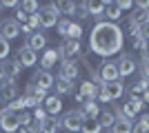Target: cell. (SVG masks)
Instances as JSON below:
<instances>
[{
  "label": "cell",
  "mask_w": 149,
  "mask_h": 133,
  "mask_svg": "<svg viewBox=\"0 0 149 133\" xmlns=\"http://www.w3.org/2000/svg\"><path fill=\"white\" fill-rule=\"evenodd\" d=\"M38 9H40V5H38L36 0H25V2H20V11H22V13H29V16H33Z\"/></svg>",
  "instance_id": "obj_29"
},
{
  "label": "cell",
  "mask_w": 149,
  "mask_h": 133,
  "mask_svg": "<svg viewBox=\"0 0 149 133\" xmlns=\"http://www.w3.org/2000/svg\"><path fill=\"white\" fill-rule=\"evenodd\" d=\"M80 36H82V27L78 25V22H74V20H71L69 31H67V36H65V38H67V40H80Z\"/></svg>",
  "instance_id": "obj_28"
},
{
  "label": "cell",
  "mask_w": 149,
  "mask_h": 133,
  "mask_svg": "<svg viewBox=\"0 0 149 133\" xmlns=\"http://www.w3.org/2000/svg\"><path fill=\"white\" fill-rule=\"evenodd\" d=\"M105 20L107 22H113L116 25V20H120V16H123V11H120L118 2H105Z\"/></svg>",
  "instance_id": "obj_15"
},
{
  "label": "cell",
  "mask_w": 149,
  "mask_h": 133,
  "mask_svg": "<svg viewBox=\"0 0 149 133\" xmlns=\"http://www.w3.org/2000/svg\"><path fill=\"white\" fill-rule=\"evenodd\" d=\"M27 18H29L27 13H22V11H16V22H18V25H22V22H25Z\"/></svg>",
  "instance_id": "obj_41"
},
{
  "label": "cell",
  "mask_w": 149,
  "mask_h": 133,
  "mask_svg": "<svg viewBox=\"0 0 149 133\" xmlns=\"http://www.w3.org/2000/svg\"><path fill=\"white\" fill-rule=\"evenodd\" d=\"M82 5H85V9H87L89 16L102 20V13H105V2H82Z\"/></svg>",
  "instance_id": "obj_20"
},
{
  "label": "cell",
  "mask_w": 149,
  "mask_h": 133,
  "mask_svg": "<svg viewBox=\"0 0 149 133\" xmlns=\"http://www.w3.org/2000/svg\"><path fill=\"white\" fill-rule=\"evenodd\" d=\"M9 51H11V44H9V40L0 38V62H5V60H7Z\"/></svg>",
  "instance_id": "obj_33"
},
{
  "label": "cell",
  "mask_w": 149,
  "mask_h": 133,
  "mask_svg": "<svg viewBox=\"0 0 149 133\" xmlns=\"http://www.w3.org/2000/svg\"><path fill=\"white\" fill-rule=\"evenodd\" d=\"M76 18L78 20H85V18H89V13H87V9H85V5H78V9H76Z\"/></svg>",
  "instance_id": "obj_39"
},
{
  "label": "cell",
  "mask_w": 149,
  "mask_h": 133,
  "mask_svg": "<svg viewBox=\"0 0 149 133\" xmlns=\"http://www.w3.org/2000/svg\"><path fill=\"white\" fill-rule=\"evenodd\" d=\"M25 44L29 47L31 51H42L45 47H47V36H45L42 31H33V33H29L27 36V40H25Z\"/></svg>",
  "instance_id": "obj_10"
},
{
  "label": "cell",
  "mask_w": 149,
  "mask_h": 133,
  "mask_svg": "<svg viewBox=\"0 0 149 133\" xmlns=\"http://www.w3.org/2000/svg\"><path fill=\"white\" fill-rule=\"evenodd\" d=\"M82 133H100L102 131V127H100V122L98 120H93V118H87V120L82 122Z\"/></svg>",
  "instance_id": "obj_25"
},
{
  "label": "cell",
  "mask_w": 149,
  "mask_h": 133,
  "mask_svg": "<svg viewBox=\"0 0 149 133\" xmlns=\"http://www.w3.org/2000/svg\"><path fill=\"white\" fill-rule=\"evenodd\" d=\"M22 100H25V107H38V104H40V100H36V98H31V95H25Z\"/></svg>",
  "instance_id": "obj_40"
},
{
  "label": "cell",
  "mask_w": 149,
  "mask_h": 133,
  "mask_svg": "<svg viewBox=\"0 0 149 133\" xmlns=\"http://www.w3.org/2000/svg\"><path fill=\"white\" fill-rule=\"evenodd\" d=\"M131 133H149V124H145V122H138V124H134Z\"/></svg>",
  "instance_id": "obj_38"
},
{
  "label": "cell",
  "mask_w": 149,
  "mask_h": 133,
  "mask_svg": "<svg viewBox=\"0 0 149 133\" xmlns=\"http://www.w3.org/2000/svg\"><path fill=\"white\" fill-rule=\"evenodd\" d=\"M18 62L22 64V67H33V64L38 62V53L31 51L27 44H22V47L18 49Z\"/></svg>",
  "instance_id": "obj_13"
},
{
  "label": "cell",
  "mask_w": 149,
  "mask_h": 133,
  "mask_svg": "<svg viewBox=\"0 0 149 133\" xmlns=\"http://www.w3.org/2000/svg\"><path fill=\"white\" fill-rule=\"evenodd\" d=\"M71 87H74V84L67 82V80H62V78H56V80H54V91H56L58 98H62V95H67V93H71Z\"/></svg>",
  "instance_id": "obj_22"
},
{
  "label": "cell",
  "mask_w": 149,
  "mask_h": 133,
  "mask_svg": "<svg viewBox=\"0 0 149 133\" xmlns=\"http://www.w3.org/2000/svg\"><path fill=\"white\" fill-rule=\"evenodd\" d=\"M18 98V87L13 84V80H5V82H0V102H9L16 100Z\"/></svg>",
  "instance_id": "obj_11"
},
{
  "label": "cell",
  "mask_w": 149,
  "mask_h": 133,
  "mask_svg": "<svg viewBox=\"0 0 149 133\" xmlns=\"http://www.w3.org/2000/svg\"><path fill=\"white\" fill-rule=\"evenodd\" d=\"M31 84L38 87V89H42V91H49V89L54 87V76L45 69H38L36 73L31 76Z\"/></svg>",
  "instance_id": "obj_8"
},
{
  "label": "cell",
  "mask_w": 149,
  "mask_h": 133,
  "mask_svg": "<svg viewBox=\"0 0 149 133\" xmlns=\"http://www.w3.org/2000/svg\"><path fill=\"white\" fill-rule=\"evenodd\" d=\"M20 36V25L16 22V18H2L0 20V38L13 40Z\"/></svg>",
  "instance_id": "obj_6"
},
{
  "label": "cell",
  "mask_w": 149,
  "mask_h": 133,
  "mask_svg": "<svg viewBox=\"0 0 149 133\" xmlns=\"http://www.w3.org/2000/svg\"><path fill=\"white\" fill-rule=\"evenodd\" d=\"M98 122H100V127H102V129H111L113 122H116V115H113L111 111H100Z\"/></svg>",
  "instance_id": "obj_26"
},
{
  "label": "cell",
  "mask_w": 149,
  "mask_h": 133,
  "mask_svg": "<svg viewBox=\"0 0 149 133\" xmlns=\"http://www.w3.org/2000/svg\"><path fill=\"white\" fill-rule=\"evenodd\" d=\"M131 129H134L131 120H125V118H116V122H113V127L109 129V131H111V133H131Z\"/></svg>",
  "instance_id": "obj_21"
},
{
  "label": "cell",
  "mask_w": 149,
  "mask_h": 133,
  "mask_svg": "<svg viewBox=\"0 0 149 133\" xmlns=\"http://www.w3.org/2000/svg\"><path fill=\"white\" fill-rule=\"evenodd\" d=\"M131 25H136V27H143L145 22H149V11H143V9H136V11L131 13Z\"/></svg>",
  "instance_id": "obj_24"
},
{
  "label": "cell",
  "mask_w": 149,
  "mask_h": 133,
  "mask_svg": "<svg viewBox=\"0 0 149 133\" xmlns=\"http://www.w3.org/2000/svg\"><path fill=\"white\" fill-rule=\"evenodd\" d=\"M69 25H71V20H69V18H60V20H58V25H56L58 33H60V36H67V31H69Z\"/></svg>",
  "instance_id": "obj_35"
},
{
  "label": "cell",
  "mask_w": 149,
  "mask_h": 133,
  "mask_svg": "<svg viewBox=\"0 0 149 133\" xmlns=\"http://www.w3.org/2000/svg\"><path fill=\"white\" fill-rule=\"evenodd\" d=\"M123 42H125L123 29L113 22H107V20H98L93 25V29L89 31V49L96 56H102L105 60L109 56L120 53Z\"/></svg>",
  "instance_id": "obj_1"
},
{
  "label": "cell",
  "mask_w": 149,
  "mask_h": 133,
  "mask_svg": "<svg viewBox=\"0 0 149 133\" xmlns=\"http://www.w3.org/2000/svg\"><path fill=\"white\" fill-rule=\"evenodd\" d=\"M100 91L113 102V100H118L120 95L125 93V84L118 82V80H116V82H105V84H100Z\"/></svg>",
  "instance_id": "obj_9"
},
{
  "label": "cell",
  "mask_w": 149,
  "mask_h": 133,
  "mask_svg": "<svg viewBox=\"0 0 149 133\" xmlns=\"http://www.w3.org/2000/svg\"><path fill=\"white\" fill-rule=\"evenodd\" d=\"M138 69V64H136V60L131 56H120V60H118V73H120V78H127V76H131L134 71Z\"/></svg>",
  "instance_id": "obj_12"
},
{
  "label": "cell",
  "mask_w": 149,
  "mask_h": 133,
  "mask_svg": "<svg viewBox=\"0 0 149 133\" xmlns=\"http://www.w3.org/2000/svg\"><path fill=\"white\" fill-rule=\"evenodd\" d=\"M143 107H145L143 98H136V95H131V109H134V111H140Z\"/></svg>",
  "instance_id": "obj_37"
},
{
  "label": "cell",
  "mask_w": 149,
  "mask_h": 133,
  "mask_svg": "<svg viewBox=\"0 0 149 133\" xmlns=\"http://www.w3.org/2000/svg\"><path fill=\"white\" fill-rule=\"evenodd\" d=\"M0 129L5 133H16L20 129V120H18V113H11L9 109H0Z\"/></svg>",
  "instance_id": "obj_4"
},
{
  "label": "cell",
  "mask_w": 149,
  "mask_h": 133,
  "mask_svg": "<svg viewBox=\"0 0 149 133\" xmlns=\"http://www.w3.org/2000/svg\"><path fill=\"white\" fill-rule=\"evenodd\" d=\"M85 120H87V115H85L82 109H71V111H67L60 118V124L67 133H78L82 129V122Z\"/></svg>",
  "instance_id": "obj_2"
},
{
  "label": "cell",
  "mask_w": 149,
  "mask_h": 133,
  "mask_svg": "<svg viewBox=\"0 0 149 133\" xmlns=\"http://www.w3.org/2000/svg\"><path fill=\"white\" fill-rule=\"evenodd\" d=\"M80 95H82V100H96V95H98V87L87 80V82L80 84Z\"/></svg>",
  "instance_id": "obj_19"
},
{
  "label": "cell",
  "mask_w": 149,
  "mask_h": 133,
  "mask_svg": "<svg viewBox=\"0 0 149 133\" xmlns=\"http://www.w3.org/2000/svg\"><path fill=\"white\" fill-rule=\"evenodd\" d=\"M58 9H60V13H67V16H71V18H74L78 5H76V2H58Z\"/></svg>",
  "instance_id": "obj_30"
},
{
  "label": "cell",
  "mask_w": 149,
  "mask_h": 133,
  "mask_svg": "<svg viewBox=\"0 0 149 133\" xmlns=\"http://www.w3.org/2000/svg\"><path fill=\"white\" fill-rule=\"evenodd\" d=\"M47 118H49V115H47V111H45V109H38V107H36V111H33V120L45 122Z\"/></svg>",
  "instance_id": "obj_36"
},
{
  "label": "cell",
  "mask_w": 149,
  "mask_h": 133,
  "mask_svg": "<svg viewBox=\"0 0 149 133\" xmlns=\"http://www.w3.org/2000/svg\"><path fill=\"white\" fill-rule=\"evenodd\" d=\"M0 11H2V5H0Z\"/></svg>",
  "instance_id": "obj_45"
},
{
  "label": "cell",
  "mask_w": 149,
  "mask_h": 133,
  "mask_svg": "<svg viewBox=\"0 0 149 133\" xmlns=\"http://www.w3.org/2000/svg\"><path fill=\"white\" fill-rule=\"evenodd\" d=\"M7 80V76H5V64L0 62V82H5Z\"/></svg>",
  "instance_id": "obj_44"
},
{
  "label": "cell",
  "mask_w": 149,
  "mask_h": 133,
  "mask_svg": "<svg viewBox=\"0 0 149 133\" xmlns=\"http://www.w3.org/2000/svg\"><path fill=\"white\" fill-rule=\"evenodd\" d=\"M5 64V76H7V80H16V78L22 73V64L18 62V58L13 60V62H2Z\"/></svg>",
  "instance_id": "obj_17"
},
{
  "label": "cell",
  "mask_w": 149,
  "mask_h": 133,
  "mask_svg": "<svg viewBox=\"0 0 149 133\" xmlns=\"http://www.w3.org/2000/svg\"><path fill=\"white\" fill-rule=\"evenodd\" d=\"M0 5H2V9H13V7H18V2H16V0H5V2H0Z\"/></svg>",
  "instance_id": "obj_42"
},
{
  "label": "cell",
  "mask_w": 149,
  "mask_h": 133,
  "mask_svg": "<svg viewBox=\"0 0 149 133\" xmlns=\"http://www.w3.org/2000/svg\"><path fill=\"white\" fill-rule=\"evenodd\" d=\"M98 76H100V82H102V84H105V82H116V80L120 78L118 62H113V60H102Z\"/></svg>",
  "instance_id": "obj_5"
},
{
  "label": "cell",
  "mask_w": 149,
  "mask_h": 133,
  "mask_svg": "<svg viewBox=\"0 0 149 133\" xmlns=\"http://www.w3.org/2000/svg\"><path fill=\"white\" fill-rule=\"evenodd\" d=\"M147 89H149V80H145V78H140V80H138V82H136V84H134V87L129 89V93H131V95H136V93H140V91H143V93H145Z\"/></svg>",
  "instance_id": "obj_31"
},
{
  "label": "cell",
  "mask_w": 149,
  "mask_h": 133,
  "mask_svg": "<svg viewBox=\"0 0 149 133\" xmlns=\"http://www.w3.org/2000/svg\"><path fill=\"white\" fill-rule=\"evenodd\" d=\"M38 18H40V27L42 29H54L58 25V20H60V9H58V2H49V5H45L38 13Z\"/></svg>",
  "instance_id": "obj_3"
},
{
  "label": "cell",
  "mask_w": 149,
  "mask_h": 133,
  "mask_svg": "<svg viewBox=\"0 0 149 133\" xmlns=\"http://www.w3.org/2000/svg\"><path fill=\"white\" fill-rule=\"evenodd\" d=\"M78 73H80V69H78L76 60H62L60 69H58V78L67 80V82H74L76 78H78Z\"/></svg>",
  "instance_id": "obj_7"
},
{
  "label": "cell",
  "mask_w": 149,
  "mask_h": 133,
  "mask_svg": "<svg viewBox=\"0 0 149 133\" xmlns=\"http://www.w3.org/2000/svg\"><path fill=\"white\" fill-rule=\"evenodd\" d=\"M7 109H9L11 113H20V111H25V100H22V98H16V100H11L7 104Z\"/></svg>",
  "instance_id": "obj_32"
},
{
  "label": "cell",
  "mask_w": 149,
  "mask_h": 133,
  "mask_svg": "<svg viewBox=\"0 0 149 133\" xmlns=\"http://www.w3.org/2000/svg\"><path fill=\"white\" fill-rule=\"evenodd\" d=\"M25 95H31V98H36V100L45 102V98H47V91H42V89H38V87H33V84H27Z\"/></svg>",
  "instance_id": "obj_27"
},
{
  "label": "cell",
  "mask_w": 149,
  "mask_h": 133,
  "mask_svg": "<svg viewBox=\"0 0 149 133\" xmlns=\"http://www.w3.org/2000/svg\"><path fill=\"white\" fill-rule=\"evenodd\" d=\"M58 60H60V56H58V49H45V56L40 58V67H42L45 71H49V67H54Z\"/></svg>",
  "instance_id": "obj_16"
},
{
  "label": "cell",
  "mask_w": 149,
  "mask_h": 133,
  "mask_svg": "<svg viewBox=\"0 0 149 133\" xmlns=\"http://www.w3.org/2000/svg\"><path fill=\"white\" fill-rule=\"evenodd\" d=\"M40 129H42L45 133H58V131L62 129L60 118H56V115H49L45 122H40Z\"/></svg>",
  "instance_id": "obj_18"
},
{
  "label": "cell",
  "mask_w": 149,
  "mask_h": 133,
  "mask_svg": "<svg viewBox=\"0 0 149 133\" xmlns=\"http://www.w3.org/2000/svg\"><path fill=\"white\" fill-rule=\"evenodd\" d=\"M138 71H140V76H143L145 80H149V56H145L143 60H140V64H138Z\"/></svg>",
  "instance_id": "obj_34"
},
{
  "label": "cell",
  "mask_w": 149,
  "mask_h": 133,
  "mask_svg": "<svg viewBox=\"0 0 149 133\" xmlns=\"http://www.w3.org/2000/svg\"><path fill=\"white\" fill-rule=\"evenodd\" d=\"M82 111H85V115L87 118H93V120H98V115H100V111H98V104H96V100H85L82 102Z\"/></svg>",
  "instance_id": "obj_23"
},
{
  "label": "cell",
  "mask_w": 149,
  "mask_h": 133,
  "mask_svg": "<svg viewBox=\"0 0 149 133\" xmlns=\"http://www.w3.org/2000/svg\"><path fill=\"white\" fill-rule=\"evenodd\" d=\"M45 111H47V115H58L60 113V109H62V100L60 98H58V95H47V98H45Z\"/></svg>",
  "instance_id": "obj_14"
},
{
  "label": "cell",
  "mask_w": 149,
  "mask_h": 133,
  "mask_svg": "<svg viewBox=\"0 0 149 133\" xmlns=\"http://www.w3.org/2000/svg\"><path fill=\"white\" fill-rule=\"evenodd\" d=\"M118 7H120V11H125V9H131V2L129 0H118Z\"/></svg>",
  "instance_id": "obj_43"
}]
</instances>
